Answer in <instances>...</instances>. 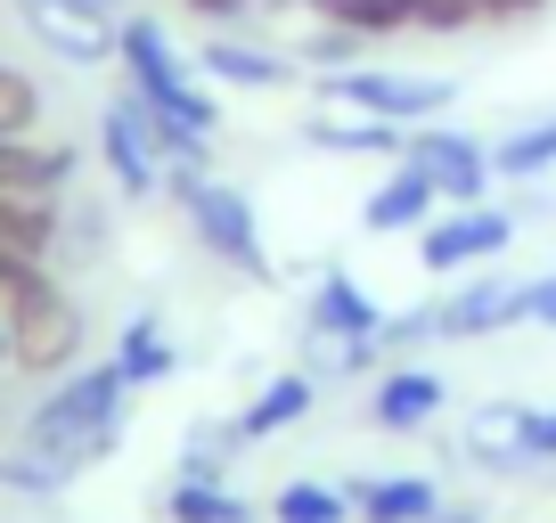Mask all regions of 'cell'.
Listing matches in <instances>:
<instances>
[{"label": "cell", "instance_id": "obj_33", "mask_svg": "<svg viewBox=\"0 0 556 523\" xmlns=\"http://www.w3.org/2000/svg\"><path fill=\"white\" fill-rule=\"evenodd\" d=\"M467 9V25H523V17H540L548 0H458Z\"/></svg>", "mask_w": 556, "mask_h": 523}, {"label": "cell", "instance_id": "obj_1", "mask_svg": "<svg viewBox=\"0 0 556 523\" xmlns=\"http://www.w3.org/2000/svg\"><path fill=\"white\" fill-rule=\"evenodd\" d=\"M123 425H131V384H123V368L115 360H83L25 409L17 442L41 450V458H58L66 483H83L90 467H106V458L123 450Z\"/></svg>", "mask_w": 556, "mask_h": 523}, {"label": "cell", "instance_id": "obj_6", "mask_svg": "<svg viewBox=\"0 0 556 523\" xmlns=\"http://www.w3.org/2000/svg\"><path fill=\"white\" fill-rule=\"evenodd\" d=\"M516 205H442L434 221L417 229V262H426V279H467V270H491V262L516 245Z\"/></svg>", "mask_w": 556, "mask_h": 523}, {"label": "cell", "instance_id": "obj_19", "mask_svg": "<svg viewBox=\"0 0 556 523\" xmlns=\"http://www.w3.org/2000/svg\"><path fill=\"white\" fill-rule=\"evenodd\" d=\"M312 148L361 156V164H401L409 156V131L384 123V115H352V106H312Z\"/></svg>", "mask_w": 556, "mask_h": 523}, {"label": "cell", "instance_id": "obj_3", "mask_svg": "<svg viewBox=\"0 0 556 523\" xmlns=\"http://www.w3.org/2000/svg\"><path fill=\"white\" fill-rule=\"evenodd\" d=\"M164 196H173V213L189 221V238L205 245L222 270L270 279V238H262V213H254L245 189H229L213 164H164Z\"/></svg>", "mask_w": 556, "mask_h": 523}, {"label": "cell", "instance_id": "obj_15", "mask_svg": "<svg viewBox=\"0 0 556 523\" xmlns=\"http://www.w3.org/2000/svg\"><path fill=\"white\" fill-rule=\"evenodd\" d=\"M74 173H83V156H74L66 140H41V131H25V140H0V196H34V205H66Z\"/></svg>", "mask_w": 556, "mask_h": 523}, {"label": "cell", "instance_id": "obj_24", "mask_svg": "<svg viewBox=\"0 0 556 523\" xmlns=\"http://www.w3.org/2000/svg\"><path fill=\"white\" fill-rule=\"evenodd\" d=\"M66 245V213L34 205V196H0V254H25V262H58Z\"/></svg>", "mask_w": 556, "mask_h": 523}, {"label": "cell", "instance_id": "obj_31", "mask_svg": "<svg viewBox=\"0 0 556 523\" xmlns=\"http://www.w3.org/2000/svg\"><path fill=\"white\" fill-rule=\"evenodd\" d=\"M409 25H417V34H442V41H451V34H475L458 0H409Z\"/></svg>", "mask_w": 556, "mask_h": 523}, {"label": "cell", "instance_id": "obj_39", "mask_svg": "<svg viewBox=\"0 0 556 523\" xmlns=\"http://www.w3.org/2000/svg\"><path fill=\"white\" fill-rule=\"evenodd\" d=\"M99 9H115V17H131V9H148V0H99Z\"/></svg>", "mask_w": 556, "mask_h": 523}, {"label": "cell", "instance_id": "obj_5", "mask_svg": "<svg viewBox=\"0 0 556 523\" xmlns=\"http://www.w3.org/2000/svg\"><path fill=\"white\" fill-rule=\"evenodd\" d=\"M312 99L319 106H352V115H384V123H401V131H417V123H442L458 106V82L361 58V66H344V74H312Z\"/></svg>", "mask_w": 556, "mask_h": 523}, {"label": "cell", "instance_id": "obj_20", "mask_svg": "<svg viewBox=\"0 0 556 523\" xmlns=\"http://www.w3.org/2000/svg\"><path fill=\"white\" fill-rule=\"evenodd\" d=\"M106 360L123 368V384H131V393H148V384H164V377L180 368V344L164 335L156 311H131V319L115 328V352H106Z\"/></svg>", "mask_w": 556, "mask_h": 523}, {"label": "cell", "instance_id": "obj_25", "mask_svg": "<svg viewBox=\"0 0 556 523\" xmlns=\"http://www.w3.org/2000/svg\"><path fill=\"white\" fill-rule=\"evenodd\" d=\"M164 523H262L254 499H238L229 483H189V474H173L164 483Z\"/></svg>", "mask_w": 556, "mask_h": 523}, {"label": "cell", "instance_id": "obj_21", "mask_svg": "<svg viewBox=\"0 0 556 523\" xmlns=\"http://www.w3.org/2000/svg\"><path fill=\"white\" fill-rule=\"evenodd\" d=\"M238 458H245L238 418H189V434H180L173 474H189V483H229V474H238Z\"/></svg>", "mask_w": 556, "mask_h": 523}, {"label": "cell", "instance_id": "obj_30", "mask_svg": "<svg viewBox=\"0 0 556 523\" xmlns=\"http://www.w3.org/2000/svg\"><path fill=\"white\" fill-rule=\"evenodd\" d=\"M377 344H384V360H409L417 344H442V328H434V303H409V311H384Z\"/></svg>", "mask_w": 556, "mask_h": 523}, {"label": "cell", "instance_id": "obj_9", "mask_svg": "<svg viewBox=\"0 0 556 523\" xmlns=\"http://www.w3.org/2000/svg\"><path fill=\"white\" fill-rule=\"evenodd\" d=\"M434 328H442V344H483V335L532 328V279L475 270V279H458L451 295L434 303Z\"/></svg>", "mask_w": 556, "mask_h": 523}, {"label": "cell", "instance_id": "obj_18", "mask_svg": "<svg viewBox=\"0 0 556 523\" xmlns=\"http://www.w3.org/2000/svg\"><path fill=\"white\" fill-rule=\"evenodd\" d=\"M352 523H434L442 483L434 474H344Z\"/></svg>", "mask_w": 556, "mask_h": 523}, {"label": "cell", "instance_id": "obj_11", "mask_svg": "<svg viewBox=\"0 0 556 523\" xmlns=\"http://www.w3.org/2000/svg\"><path fill=\"white\" fill-rule=\"evenodd\" d=\"M442 409H451V384L426 360H384L377 384H368V425L377 434H426Z\"/></svg>", "mask_w": 556, "mask_h": 523}, {"label": "cell", "instance_id": "obj_16", "mask_svg": "<svg viewBox=\"0 0 556 523\" xmlns=\"http://www.w3.org/2000/svg\"><path fill=\"white\" fill-rule=\"evenodd\" d=\"M434 213H442V189L417 173L409 156L384 164V180L361 196V229H368V238H417V229L434 221Z\"/></svg>", "mask_w": 556, "mask_h": 523}, {"label": "cell", "instance_id": "obj_10", "mask_svg": "<svg viewBox=\"0 0 556 523\" xmlns=\"http://www.w3.org/2000/svg\"><path fill=\"white\" fill-rule=\"evenodd\" d=\"M409 164L442 189V205H483L491 180H500V173H491V140L458 131L451 115H442V123H417V131H409Z\"/></svg>", "mask_w": 556, "mask_h": 523}, {"label": "cell", "instance_id": "obj_32", "mask_svg": "<svg viewBox=\"0 0 556 523\" xmlns=\"http://www.w3.org/2000/svg\"><path fill=\"white\" fill-rule=\"evenodd\" d=\"M180 17L213 25V34H238V25L254 17V0H180Z\"/></svg>", "mask_w": 556, "mask_h": 523}, {"label": "cell", "instance_id": "obj_13", "mask_svg": "<svg viewBox=\"0 0 556 523\" xmlns=\"http://www.w3.org/2000/svg\"><path fill=\"white\" fill-rule=\"evenodd\" d=\"M377 328H384V303L352 279L344 262H328L312 279V295H303V335H319V344H368Z\"/></svg>", "mask_w": 556, "mask_h": 523}, {"label": "cell", "instance_id": "obj_27", "mask_svg": "<svg viewBox=\"0 0 556 523\" xmlns=\"http://www.w3.org/2000/svg\"><path fill=\"white\" fill-rule=\"evenodd\" d=\"M66 474H58V458H41V450H0V499H25V507H50V499H66Z\"/></svg>", "mask_w": 556, "mask_h": 523}, {"label": "cell", "instance_id": "obj_17", "mask_svg": "<svg viewBox=\"0 0 556 523\" xmlns=\"http://www.w3.org/2000/svg\"><path fill=\"white\" fill-rule=\"evenodd\" d=\"M319 393H328V384H319L312 368H278V377H262V384H254V401L238 409V434H245V450H254V442L295 434V425L319 409Z\"/></svg>", "mask_w": 556, "mask_h": 523}, {"label": "cell", "instance_id": "obj_26", "mask_svg": "<svg viewBox=\"0 0 556 523\" xmlns=\"http://www.w3.org/2000/svg\"><path fill=\"white\" fill-rule=\"evenodd\" d=\"M491 173L500 180H548L556 173V115L548 123H523V131H507V140H491Z\"/></svg>", "mask_w": 556, "mask_h": 523}, {"label": "cell", "instance_id": "obj_29", "mask_svg": "<svg viewBox=\"0 0 556 523\" xmlns=\"http://www.w3.org/2000/svg\"><path fill=\"white\" fill-rule=\"evenodd\" d=\"M41 82L17 66V58H0V140H25V131H41Z\"/></svg>", "mask_w": 556, "mask_h": 523}, {"label": "cell", "instance_id": "obj_2", "mask_svg": "<svg viewBox=\"0 0 556 523\" xmlns=\"http://www.w3.org/2000/svg\"><path fill=\"white\" fill-rule=\"evenodd\" d=\"M115 66H123V90H139L156 123H189V131L222 140V99H213L197 50H180L164 17L131 9V17H123V41H115Z\"/></svg>", "mask_w": 556, "mask_h": 523}, {"label": "cell", "instance_id": "obj_37", "mask_svg": "<svg viewBox=\"0 0 556 523\" xmlns=\"http://www.w3.org/2000/svg\"><path fill=\"white\" fill-rule=\"evenodd\" d=\"M434 523H483V507H475V499H442Z\"/></svg>", "mask_w": 556, "mask_h": 523}, {"label": "cell", "instance_id": "obj_8", "mask_svg": "<svg viewBox=\"0 0 556 523\" xmlns=\"http://www.w3.org/2000/svg\"><path fill=\"white\" fill-rule=\"evenodd\" d=\"M9 9L58 66H115V41H123L115 9H99V0H9Z\"/></svg>", "mask_w": 556, "mask_h": 523}, {"label": "cell", "instance_id": "obj_12", "mask_svg": "<svg viewBox=\"0 0 556 523\" xmlns=\"http://www.w3.org/2000/svg\"><path fill=\"white\" fill-rule=\"evenodd\" d=\"M197 66H205V82L254 90V99H278V90H303V66H295V50H278V41H245V34H205V41H197Z\"/></svg>", "mask_w": 556, "mask_h": 523}, {"label": "cell", "instance_id": "obj_36", "mask_svg": "<svg viewBox=\"0 0 556 523\" xmlns=\"http://www.w3.org/2000/svg\"><path fill=\"white\" fill-rule=\"evenodd\" d=\"M532 450L540 467H556V409H532Z\"/></svg>", "mask_w": 556, "mask_h": 523}, {"label": "cell", "instance_id": "obj_7", "mask_svg": "<svg viewBox=\"0 0 556 523\" xmlns=\"http://www.w3.org/2000/svg\"><path fill=\"white\" fill-rule=\"evenodd\" d=\"M99 173L115 180V196H131V205L164 196V140H156V115H148L139 90H106V106H99Z\"/></svg>", "mask_w": 556, "mask_h": 523}, {"label": "cell", "instance_id": "obj_38", "mask_svg": "<svg viewBox=\"0 0 556 523\" xmlns=\"http://www.w3.org/2000/svg\"><path fill=\"white\" fill-rule=\"evenodd\" d=\"M9 368H17V344H9V319H0V377H9Z\"/></svg>", "mask_w": 556, "mask_h": 523}, {"label": "cell", "instance_id": "obj_14", "mask_svg": "<svg viewBox=\"0 0 556 523\" xmlns=\"http://www.w3.org/2000/svg\"><path fill=\"white\" fill-rule=\"evenodd\" d=\"M458 458H475L483 474H532L540 450H532V401H483L467 409L458 425Z\"/></svg>", "mask_w": 556, "mask_h": 523}, {"label": "cell", "instance_id": "obj_22", "mask_svg": "<svg viewBox=\"0 0 556 523\" xmlns=\"http://www.w3.org/2000/svg\"><path fill=\"white\" fill-rule=\"evenodd\" d=\"M295 17L344 25V34H361L368 50H384V41L417 34V25H409V0H295Z\"/></svg>", "mask_w": 556, "mask_h": 523}, {"label": "cell", "instance_id": "obj_28", "mask_svg": "<svg viewBox=\"0 0 556 523\" xmlns=\"http://www.w3.org/2000/svg\"><path fill=\"white\" fill-rule=\"evenodd\" d=\"M287 50H295V66H303V74H344V66H361V58H368V41H361V34H344V25L303 17V34L287 41Z\"/></svg>", "mask_w": 556, "mask_h": 523}, {"label": "cell", "instance_id": "obj_4", "mask_svg": "<svg viewBox=\"0 0 556 523\" xmlns=\"http://www.w3.org/2000/svg\"><path fill=\"white\" fill-rule=\"evenodd\" d=\"M0 319H9V344H17V377H41V384H58L66 368H83V344H90V319H83V303L66 295V279H34V286H17V295L0 303Z\"/></svg>", "mask_w": 556, "mask_h": 523}, {"label": "cell", "instance_id": "obj_34", "mask_svg": "<svg viewBox=\"0 0 556 523\" xmlns=\"http://www.w3.org/2000/svg\"><path fill=\"white\" fill-rule=\"evenodd\" d=\"M34 279H50V262H25V254H0V303L17 295V286H34Z\"/></svg>", "mask_w": 556, "mask_h": 523}, {"label": "cell", "instance_id": "obj_35", "mask_svg": "<svg viewBox=\"0 0 556 523\" xmlns=\"http://www.w3.org/2000/svg\"><path fill=\"white\" fill-rule=\"evenodd\" d=\"M532 328L556 335V270H540V279H532Z\"/></svg>", "mask_w": 556, "mask_h": 523}, {"label": "cell", "instance_id": "obj_23", "mask_svg": "<svg viewBox=\"0 0 556 523\" xmlns=\"http://www.w3.org/2000/svg\"><path fill=\"white\" fill-rule=\"evenodd\" d=\"M262 523H352V490L328 483V474H287L262 499Z\"/></svg>", "mask_w": 556, "mask_h": 523}]
</instances>
